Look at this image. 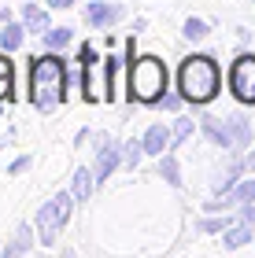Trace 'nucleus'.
Wrapping results in <instances>:
<instances>
[{
  "instance_id": "nucleus-1",
  "label": "nucleus",
  "mask_w": 255,
  "mask_h": 258,
  "mask_svg": "<svg viewBox=\"0 0 255 258\" xmlns=\"http://www.w3.org/2000/svg\"><path fill=\"white\" fill-rule=\"evenodd\" d=\"M71 96V70L60 52H44L30 63V103L41 114H56Z\"/></svg>"
},
{
  "instance_id": "nucleus-2",
  "label": "nucleus",
  "mask_w": 255,
  "mask_h": 258,
  "mask_svg": "<svg viewBox=\"0 0 255 258\" xmlns=\"http://www.w3.org/2000/svg\"><path fill=\"white\" fill-rule=\"evenodd\" d=\"M167 89H170V70L159 55H152V52L126 55V100L130 103L156 107Z\"/></svg>"
},
{
  "instance_id": "nucleus-3",
  "label": "nucleus",
  "mask_w": 255,
  "mask_h": 258,
  "mask_svg": "<svg viewBox=\"0 0 255 258\" xmlns=\"http://www.w3.org/2000/svg\"><path fill=\"white\" fill-rule=\"evenodd\" d=\"M178 92L185 96V103H192V107L211 103L218 92H222V70H218V63L211 55H203V52L185 55L181 67H178Z\"/></svg>"
},
{
  "instance_id": "nucleus-4",
  "label": "nucleus",
  "mask_w": 255,
  "mask_h": 258,
  "mask_svg": "<svg viewBox=\"0 0 255 258\" xmlns=\"http://www.w3.org/2000/svg\"><path fill=\"white\" fill-rule=\"evenodd\" d=\"M74 192H56L52 199H44L37 207V214H33V225H37V240L41 247H56V240H60V232L71 225V210H74Z\"/></svg>"
},
{
  "instance_id": "nucleus-5",
  "label": "nucleus",
  "mask_w": 255,
  "mask_h": 258,
  "mask_svg": "<svg viewBox=\"0 0 255 258\" xmlns=\"http://www.w3.org/2000/svg\"><path fill=\"white\" fill-rule=\"evenodd\" d=\"M78 63H82V96L89 103H108V67H104V59L96 55V48L82 44Z\"/></svg>"
},
{
  "instance_id": "nucleus-6",
  "label": "nucleus",
  "mask_w": 255,
  "mask_h": 258,
  "mask_svg": "<svg viewBox=\"0 0 255 258\" xmlns=\"http://www.w3.org/2000/svg\"><path fill=\"white\" fill-rule=\"evenodd\" d=\"M119 166H122V144L115 137L100 133L96 137V155H92V177H96V188H104V181H108Z\"/></svg>"
},
{
  "instance_id": "nucleus-7",
  "label": "nucleus",
  "mask_w": 255,
  "mask_h": 258,
  "mask_svg": "<svg viewBox=\"0 0 255 258\" xmlns=\"http://www.w3.org/2000/svg\"><path fill=\"white\" fill-rule=\"evenodd\" d=\"M229 89L240 103H255V55H237L229 67Z\"/></svg>"
},
{
  "instance_id": "nucleus-8",
  "label": "nucleus",
  "mask_w": 255,
  "mask_h": 258,
  "mask_svg": "<svg viewBox=\"0 0 255 258\" xmlns=\"http://www.w3.org/2000/svg\"><path fill=\"white\" fill-rule=\"evenodd\" d=\"M122 19H126V4H119V0H89L82 11V22L92 30H111Z\"/></svg>"
},
{
  "instance_id": "nucleus-9",
  "label": "nucleus",
  "mask_w": 255,
  "mask_h": 258,
  "mask_svg": "<svg viewBox=\"0 0 255 258\" xmlns=\"http://www.w3.org/2000/svg\"><path fill=\"white\" fill-rule=\"evenodd\" d=\"M33 243H37V225H33V221H22L15 229V236H11L0 251H4V258H19V254H30Z\"/></svg>"
},
{
  "instance_id": "nucleus-10",
  "label": "nucleus",
  "mask_w": 255,
  "mask_h": 258,
  "mask_svg": "<svg viewBox=\"0 0 255 258\" xmlns=\"http://www.w3.org/2000/svg\"><path fill=\"white\" fill-rule=\"evenodd\" d=\"M19 19L26 22V30L30 33H44L52 26V8L48 4H37V0H22V8H19Z\"/></svg>"
},
{
  "instance_id": "nucleus-11",
  "label": "nucleus",
  "mask_w": 255,
  "mask_h": 258,
  "mask_svg": "<svg viewBox=\"0 0 255 258\" xmlns=\"http://www.w3.org/2000/svg\"><path fill=\"white\" fill-rule=\"evenodd\" d=\"M170 140H174V133H170V125H163V122H152L144 129V137H141V144H144V155H163V151H170Z\"/></svg>"
},
{
  "instance_id": "nucleus-12",
  "label": "nucleus",
  "mask_w": 255,
  "mask_h": 258,
  "mask_svg": "<svg viewBox=\"0 0 255 258\" xmlns=\"http://www.w3.org/2000/svg\"><path fill=\"white\" fill-rule=\"evenodd\" d=\"M200 133L211 140L215 148H233V137H229V125L226 118H215V114H203L200 118Z\"/></svg>"
},
{
  "instance_id": "nucleus-13",
  "label": "nucleus",
  "mask_w": 255,
  "mask_h": 258,
  "mask_svg": "<svg viewBox=\"0 0 255 258\" xmlns=\"http://www.w3.org/2000/svg\"><path fill=\"white\" fill-rule=\"evenodd\" d=\"M26 33H30V30H26V22H22V19H8L4 30H0V52H11V55L22 52Z\"/></svg>"
},
{
  "instance_id": "nucleus-14",
  "label": "nucleus",
  "mask_w": 255,
  "mask_h": 258,
  "mask_svg": "<svg viewBox=\"0 0 255 258\" xmlns=\"http://www.w3.org/2000/svg\"><path fill=\"white\" fill-rule=\"evenodd\" d=\"M251 236H255V221L233 218V225L222 232V243H226L229 251H237V247H244V243H251Z\"/></svg>"
},
{
  "instance_id": "nucleus-15",
  "label": "nucleus",
  "mask_w": 255,
  "mask_h": 258,
  "mask_svg": "<svg viewBox=\"0 0 255 258\" xmlns=\"http://www.w3.org/2000/svg\"><path fill=\"white\" fill-rule=\"evenodd\" d=\"M226 125H229V137H233V148L244 151L251 144V118L240 114V111H233V114H226Z\"/></svg>"
},
{
  "instance_id": "nucleus-16",
  "label": "nucleus",
  "mask_w": 255,
  "mask_h": 258,
  "mask_svg": "<svg viewBox=\"0 0 255 258\" xmlns=\"http://www.w3.org/2000/svg\"><path fill=\"white\" fill-rule=\"evenodd\" d=\"M74 44V26H48L41 33V48L44 52H63Z\"/></svg>"
},
{
  "instance_id": "nucleus-17",
  "label": "nucleus",
  "mask_w": 255,
  "mask_h": 258,
  "mask_svg": "<svg viewBox=\"0 0 255 258\" xmlns=\"http://www.w3.org/2000/svg\"><path fill=\"white\" fill-rule=\"evenodd\" d=\"M92 188H96L92 166H74V173H71V192H74V199H78V203H89Z\"/></svg>"
},
{
  "instance_id": "nucleus-18",
  "label": "nucleus",
  "mask_w": 255,
  "mask_h": 258,
  "mask_svg": "<svg viewBox=\"0 0 255 258\" xmlns=\"http://www.w3.org/2000/svg\"><path fill=\"white\" fill-rule=\"evenodd\" d=\"M156 177L167 181L170 188H181V184H185V177H181V162L174 159L170 151H163V155H159V162H156Z\"/></svg>"
},
{
  "instance_id": "nucleus-19",
  "label": "nucleus",
  "mask_w": 255,
  "mask_h": 258,
  "mask_svg": "<svg viewBox=\"0 0 255 258\" xmlns=\"http://www.w3.org/2000/svg\"><path fill=\"white\" fill-rule=\"evenodd\" d=\"M104 67H108V103L119 100V81H122V59L119 55H104Z\"/></svg>"
},
{
  "instance_id": "nucleus-20",
  "label": "nucleus",
  "mask_w": 255,
  "mask_h": 258,
  "mask_svg": "<svg viewBox=\"0 0 255 258\" xmlns=\"http://www.w3.org/2000/svg\"><path fill=\"white\" fill-rule=\"evenodd\" d=\"M170 133H174L170 148H181V144H189V140H192V133H196V122L189 118V114H178V118H174V125H170Z\"/></svg>"
},
{
  "instance_id": "nucleus-21",
  "label": "nucleus",
  "mask_w": 255,
  "mask_h": 258,
  "mask_svg": "<svg viewBox=\"0 0 255 258\" xmlns=\"http://www.w3.org/2000/svg\"><path fill=\"white\" fill-rule=\"evenodd\" d=\"M141 159H144L141 137H130V140L122 144V166H126V170H137V166H141Z\"/></svg>"
},
{
  "instance_id": "nucleus-22",
  "label": "nucleus",
  "mask_w": 255,
  "mask_h": 258,
  "mask_svg": "<svg viewBox=\"0 0 255 258\" xmlns=\"http://www.w3.org/2000/svg\"><path fill=\"white\" fill-rule=\"evenodd\" d=\"M181 33H185V41H203L207 33H211V22L207 19H185Z\"/></svg>"
},
{
  "instance_id": "nucleus-23",
  "label": "nucleus",
  "mask_w": 255,
  "mask_h": 258,
  "mask_svg": "<svg viewBox=\"0 0 255 258\" xmlns=\"http://www.w3.org/2000/svg\"><path fill=\"white\" fill-rule=\"evenodd\" d=\"M229 196L237 199V207H240V203H255V173H251V177H240Z\"/></svg>"
},
{
  "instance_id": "nucleus-24",
  "label": "nucleus",
  "mask_w": 255,
  "mask_h": 258,
  "mask_svg": "<svg viewBox=\"0 0 255 258\" xmlns=\"http://www.w3.org/2000/svg\"><path fill=\"white\" fill-rule=\"evenodd\" d=\"M233 218H200V221H196V229H200L203 236H215V232H226L229 225H233Z\"/></svg>"
},
{
  "instance_id": "nucleus-25",
  "label": "nucleus",
  "mask_w": 255,
  "mask_h": 258,
  "mask_svg": "<svg viewBox=\"0 0 255 258\" xmlns=\"http://www.w3.org/2000/svg\"><path fill=\"white\" fill-rule=\"evenodd\" d=\"M181 103H185V96H181V92H163V96H159V103H156V107H163V111H181Z\"/></svg>"
},
{
  "instance_id": "nucleus-26",
  "label": "nucleus",
  "mask_w": 255,
  "mask_h": 258,
  "mask_svg": "<svg viewBox=\"0 0 255 258\" xmlns=\"http://www.w3.org/2000/svg\"><path fill=\"white\" fill-rule=\"evenodd\" d=\"M30 166H33V159H30V155H19V159L8 162V173H11V177H19V173H26Z\"/></svg>"
},
{
  "instance_id": "nucleus-27",
  "label": "nucleus",
  "mask_w": 255,
  "mask_h": 258,
  "mask_svg": "<svg viewBox=\"0 0 255 258\" xmlns=\"http://www.w3.org/2000/svg\"><path fill=\"white\" fill-rule=\"evenodd\" d=\"M8 100H15V78L0 74V103H8Z\"/></svg>"
},
{
  "instance_id": "nucleus-28",
  "label": "nucleus",
  "mask_w": 255,
  "mask_h": 258,
  "mask_svg": "<svg viewBox=\"0 0 255 258\" xmlns=\"http://www.w3.org/2000/svg\"><path fill=\"white\" fill-rule=\"evenodd\" d=\"M0 74L15 78V55H11V52H0Z\"/></svg>"
},
{
  "instance_id": "nucleus-29",
  "label": "nucleus",
  "mask_w": 255,
  "mask_h": 258,
  "mask_svg": "<svg viewBox=\"0 0 255 258\" xmlns=\"http://www.w3.org/2000/svg\"><path fill=\"white\" fill-rule=\"evenodd\" d=\"M44 4H48L52 11H71V8L78 4V0H44Z\"/></svg>"
},
{
  "instance_id": "nucleus-30",
  "label": "nucleus",
  "mask_w": 255,
  "mask_h": 258,
  "mask_svg": "<svg viewBox=\"0 0 255 258\" xmlns=\"http://www.w3.org/2000/svg\"><path fill=\"white\" fill-rule=\"evenodd\" d=\"M244 166H248V170L255 173V151H248V155H244Z\"/></svg>"
},
{
  "instance_id": "nucleus-31",
  "label": "nucleus",
  "mask_w": 255,
  "mask_h": 258,
  "mask_svg": "<svg viewBox=\"0 0 255 258\" xmlns=\"http://www.w3.org/2000/svg\"><path fill=\"white\" fill-rule=\"evenodd\" d=\"M251 4H255V0H251Z\"/></svg>"
}]
</instances>
